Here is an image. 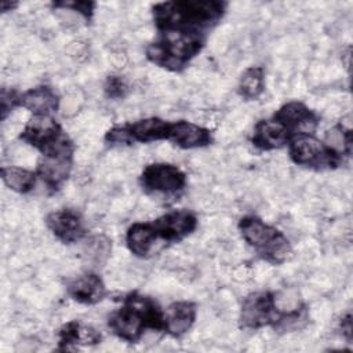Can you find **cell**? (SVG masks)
<instances>
[{"label":"cell","mask_w":353,"mask_h":353,"mask_svg":"<svg viewBox=\"0 0 353 353\" xmlns=\"http://www.w3.org/2000/svg\"><path fill=\"white\" fill-rule=\"evenodd\" d=\"M228 10L223 0H172L154 3L152 18L157 33L208 37Z\"/></svg>","instance_id":"obj_1"},{"label":"cell","mask_w":353,"mask_h":353,"mask_svg":"<svg viewBox=\"0 0 353 353\" xmlns=\"http://www.w3.org/2000/svg\"><path fill=\"white\" fill-rule=\"evenodd\" d=\"M108 327L121 341L137 343L148 328L164 331V310L153 298L131 291L123 298V305L109 314Z\"/></svg>","instance_id":"obj_2"},{"label":"cell","mask_w":353,"mask_h":353,"mask_svg":"<svg viewBox=\"0 0 353 353\" xmlns=\"http://www.w3.org/2000/svg\"><path fill=\"white\" fill-rule=\"evenodd\" d=\"M207 39L181 33H159L146 47V59L168 72H183L204 48Z\"/></svg>","instance_id":"obj_3"},{"label":"cell","mask_w":353,"mask_h":353,"mask_svg":"<svg viewBox=\"0 0 353 353\" xmlns=\"http://www.w3.org/2000/svg\"><path fill=\"white\" fill-rule=\"evenodd\" d=\"M243 240L254 248L256 255L270 265L284 263L292 254L287 236L256 215H244L237 223Z\"/></svg>","instance_id":"obj_4"},{"label":"cell","mask_w":353,"mask_h":353,"mask_svg":"<svg viewBox=\"0 0 353 353\" xmlns=\"http://www.w3.org/2000/svg\"><path fill=\"white\" fill-rule=\"evenodd\" d=\"M19 139L46 157H73L74 153L73 141L52 116H32L22 128Z\"/></svg>","instance_id":"obj_5"},{"label":"cell","mask_w":353,"mask_h":353,"mask_svg":"<svg viewBox=\"0 0 353 353\" xmlns=\"http://www.w3.org/2000/svg\"><path fill=\"white\" fill-rule=\"evenodd\" d=\"M287 148L294 164L314 171L336 170L347 159L314 134H298L291 138Z\"/></svg>","instance_id":"obj_6"},{"label":"cell","mask_w":353,"mask_h":353,"mask_svg":"<svg viewBox=\"0 0 353 353\" xmlns=\"http://www.w3.org/2000/svg\"><path fill=\"white\" fill-rule=\"evenodd\" d=\"M170 128L171 121L152 116L121 125H113L106 131L105 142L110 146H124L132 143L168 141Z\"/></svg>","instance_id":"obj_7"},{"label":"cell","mask_w":353,"mask_h":353,"mask_svg":"<svg viewBox=\"0 0 353 353\" xmlns=\"http://www.w3.org/2000/svg\"><path fill=\"white\" fill-rule=\"evenodd\" d=\"M276 292L255 291L248 294L240 307L239 323L245 330H259L263 327H274L284 310L277 306Z\"/></svg>","instance_id":"obj_8"},{"label":"cell","mask_w":353,"mask_h":353,"mask_svg":"<svg viewBox=\"0 0 353 353\" xmlns=\"http://www.w3.org/2000/svg\"><path fill=\"white\" fill-rule=\"evenodd\" d=\"M188 183L186 174L171 163L148 164L141 175L139 185L146 194H179Z\"/></svg>","instance_id":"obj_9"},{"label":"cell","mask_w":353,"mask_h":353,"mask_svg":"<svg viewBox=\"0 0 353 353\" xmlns=\"http://www.w3.org/2000/svg\"><path fill=\"white\" fill-rule=\"evenodd\" d=\"M159 240L179 243L190 236L199 225L197 215L190 210H172L152 221Z\"/></svg>","instance_id":"obj_10"},{"label":"cell","mask_w":353,"mask_h":353,"mask_svg":"<svg viewBox=\"0 0 353 353\" xmlns=\"http://www.w3.org/2000/svg\"><path fill=\"white\" fill-rule=\"evenodd\" d=\"M272 117L281 123L292 137L298 134H314L320 123V116L301 101L283 103Z\"/></svg>","instance_id":"obj_11"},{"label":"cell","mask_w":353,"mask_h":353,"mask_svg":"<svg viewBox=\"0 0 353 353\" xmlns=\"http://www.w3.org/2000/svg\"><path fill=\"white\" fill-rule=\"evenodd\" d=\"M50 232L63 244H73L85 236V225L80 212L73 208H61L46 216Z\"/></svg>","instance_id":"obj_12"},{"label":"cell","mask_w":353,"mask_h":353,"mask_svg":"<svg viewBox=\"0 0 353 353\" xmlns=\"http://www.w3.org/2000/svg\"><path fill=\"white\" fill-rule=\"evenodd\" d=\"M66 291L74 302L81 305H97L108 295L103 279L95 272H85L76 276L68 283Z\"/></svg>","instance_id":"obj_13"},{"label":"cell","mask_w":353,"mask_h":353,"mask_svg":"<svg viewBox=\"0 0 353 353\" xmlns=\"http://www.w3.org/2000/svg\"><path fill=\"white\" fill-rule=\"evenodd\" d=\"M168 141L181 149H200L214 142L212 131L188 120L171 121Z\"/></svg>","instance_id":"obj_14"},{"label":"cell","mask_w":353,"mask_h":353,"mask_svg":"<svg viewBox=\"0 0 353 353\" xmlns=\"http://www.w3.org/2000/svg\"><path fill=\"white\" fill-rule=\"evenodd\" d=\"M291 138L290 131L270 116L269 119L259 120L254 125L251 143L259 150L270 152L287 146Z\"/></svg>","instance_id":"obj_15"},{"label":"cell","mask_w":353,"mask_h":353,"mask_svg":"<svg viewBox=\"0 0 353 353\" xmlns=\"http://www.w3.org/2000/svg\"><path fill=\"white\" fill-rule=\"evenodd\" d=\"M72 168H73V157L41 156V159L37 161L36 174L44 182L50 193H55L69 179Z\"/></svg>","instance_id":"obj_16"},{"label":"cell","mask_w":353,"mask_h":353,"mask_svg":"<svg viewBox=\"0 0 353 353\" xmlns=\"http://www.w3.org/2000/svg\"><path fill=\"white\" fill-rule=\"evenodd\" d=\"M197 317V305L192 301H175L164 310V332L172 338L188 334Z\"/></svg>","instance_id":"obj_17"},{"label":"cell","mask_w":353,"mask_h":353,"mask_svg":"<svg viewBox=\"0 0 353 353\" xmlns=\"http://www.w3.org/2000/svg\"><path fill=\"white\" fill-rule=\"evenodd\" d=\"M58 92L46 84L32 87L21 92L19 108L29 110L33 116H52L59 109Z\"/></svg>","instance_id":"obj_18"},{"label":"cell","mask_w":353,"mask_h":353,"mask_svg":"<svg viewBox=\"0 0 353 353\" xmlns=\"http://www.w3.org/2000/svg\"><path fill=\"white\" fill-rule=\"evenodd\" d=\"M102 335L98 330L79 320L65 323L58 331V349L70 350L77 345L94 346L101 343Z\"/></svg>","instance_id":"obj_19"},{"label":"cell","mask_w":353,"mask_h":353,"mask_svg":"<svg viewBox=\"0 0 353 353\" xmlns=\"http://www.w3.org/2000/svg\"><path fill=\"white\" fill-rule=\"evenodd\" d=\"M157 240L159 237L152 222H135L125 233L127 248L138 258H146Z\"/></svg>","instance_id":"obj_20"},{"label":"cell","mask_w":353,"mask_h":353,"mask_svg":"<svg viewBox=\"0 0 353 353\" xmlns=\"http://www.w3.org/2000/svg\"><path fill=\"white\" fill-rule=\"evenodd\" d=\"M0 174L4 185L12 192H17L19 194L30 193L34 189L36 182L39 179L36 171L17 167V165H8V167L4 165L1 167Z\"/></svg>","instance_id":"obj_21"},{"label":"cell","mask_w":353,"mask_h":353,"mask_svg":"<svg viewBox=\"0 0 353 353\" xmlns=\"http://www.w3.org/2000/svg\"><path fill=\"white\" fill-rule=\"evenodd\" d=\"M265 91V69L262 66H250L247 68L237 84L239 95L245 101L258 99Z\"/></svg>","instance_id":"obj_22"},{"label":"cell","mask_w":353,"mask_h":353,"mask_svg":"<svg viewBox=\"0 0 353 353\" xmlns=\"http://www.w3.org/2000/svg\"><path fill=\"white\" fill-rule=\"evenodd\" d=\"M309 321V312L306 305H299L291 310L283 312L281 317L273 327L274 331L279 332H290V331H296L305 327Z\"/></svg>","instance_id":"obj_23"},{"label":"cell","mask_w":353,"mask_h":353,"mask_svg":"<svg viewBox=\"0 0 353 353\" xmlns=\"http://www.w3.org/2000/svg\"><path fill=\"white\" fill-rule=\"evenodd\" d=\"M331 148L342 153L345 157H350L352 154V130L343 123H338L332 130L327 131L324 139Z\"/></svg>","instance_id":"obj_24"},{"label":"cell","mask_w":353,"mask_h":353,"mask_svg":"<svg viewBox=\"0 0 353 353\" xmlns=\"http://www.w3.org/2000/svg\"><path fill=\"white\" fill-rule=\"evenodd\" d=\"M54 8H68L77 14H80L87 22H91L94 17V11L97 8L95 1H85V0H74V1H54L51 3Z\"/></svg>","instance_id":"obj_25"},{"label":"cell","mask_w":353,"mask_h":353,"mask_svg":"<svg viewBox=\"0 0 353 353\" xmlns=\"http://www.w3.org/2000/svg\"><path fill=\"white\" fill-rule=\"evenodd\" d=\"M128 84L120 76H108L103 84V92L109 99H123L128 94Z\"/></svg>","instance_id":"obj_26"},{"label":"cell","mask_w":353,"mask_h":353,"mask_svg":"<svg viewBox=\"0 0 353 353\" xmlns=\"http://www.w3.org/2000/svg\"><path fill=\"white\" fill-rule=\"evenodd\" d=\"M19 98L21 92H18L14 88H1L0 94V113H1V120H6L7 116L15 109L19 108Z\"/></svg>","instance_id":"obj_27"},{"label":"cell","mask_w":353,"mask_h":353,"mask_svg":"<svg viewBox=\"0 0 353 353\" xmlns=\"http://www.w3.org/2000/svg\"><path fill=\"white\" fill-rule=\"evenodd\" d=\"M339 328L342 335L347 342H352V334H353V325H352V314L346 313L345 317L341 319L339 321Z\"/></svg>","instance_id":"obj_28"},{"label":"cell","mask_w":353,"mask_h":353,"mask_svg":"<svg viewBox=\"0 0 353 353\" xmlns=\"http://www.w3.org/2000/svg\"><path fill=\"white\" fill-rule=\"evenodd\" d=\"M18 7V3L17 1H8V0H3L0 3V10L1 12H8V11H12Z\"/></svg>","instance_id":"obj_29"}]
</instances>
